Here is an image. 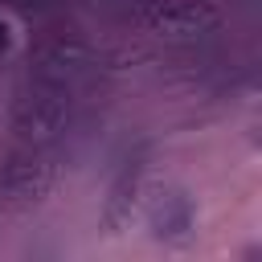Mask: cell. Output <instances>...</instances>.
Returning <instances> with one entry per match:
<instances>
[{"label":"cell","instance_id":"cell-1","mask_svg":"<svg viewBox=\"0 0 262 262\" xmlns=\"http://www.w3.org/2000/svg\"><path fill=\"white\" fill-rule=\"evenodd\" d=\"M123 20L164 45L192 49V45H205L221 33L225 12L213 0H135L123 12Z\"/></svg>","mask_w":262,"mask_h":262},{"label":"cell","instance_id":"cell-2","mask_svg":"<svg viewBox=\"0 0 262 262\" xmlns=\"http://www.w3.org/2000/svg\"><path fill=\"white\" fill-rule=\"evenodd\" d=\"M74 119V102H70V86H53V82H29L12 94L8 106V131L16 143L25 147H53Z\"/></svg>","mask_w":262,"mask_h":262},{"label":"cell","instance_id":"cell-3","mask_svg":"<svg viewBox=\"0 0 262 262\" xmlns=\"http://www.w3.org/2000/svg\"><path fill=\"white\" fill-rule=\"evenodd\" d=\"M61 180V164L49 147H25L16 143L4 160H0V201L4 205H16V209H29V205H41L53 196Z\"/></svg>","mask_w":262,"mask_h":262},{"label":"cell","instance_id":"cell-4","mask_svg":"<svg viewBox=\"0 0 262 262\" xmlns=\"http://www.w3.org/2000/svg\"><path fill=\"white\" fill-rule=\"evenodd\" d=\"M98 70V49L74 33H53L41 37L29 53V74L37 82H53V86H74L82 78H90Z\"/></svg>","mask_w":262,"mask_h":262},{"label":"cell","instance_id":"cell-5","mask_svg":"<svg viewBox=\"0 0 262 262\" xmlns=\"http://www.w3.org/2000/svg\"><path fill=\"white\" fill-rule=\"evenodd\" d=\"M143 180H147V143L127 151L123 164L111 176V188H106V201H102V225L111 233H123L131 225V217L143 201Z\"/></svg>","mask_w":262,"mask_h":262},{"label":"cell","instance_id":"cell-6","mask_svg":"<svg viewBox=\"0 0 262 262\" xmlns=\"http://www.w3.org/2000/svg\"><path fill=\"white\" fill-rule=\"evenodd\" d=\"M192 229H196V205H192V196L184 188H168V192H160L151 201V209H147V233L156 242L180 246V242L192 237Z\"/></svg>","mask_w":262,"mask_h":262},{"label":"cell","instance_id":"cell-7","mask_svg":"<svg viewBox=\"0 0 262 262\" xmlns=\"http://www.w3.org/2000/svg\"><path fill=\"white\" fill-rule=\"evenodd\" d=\"M12 45H16V25H12L8 16H0V57H8Z\"/></svg>","mask_w":262,"mask_h":262},{"label":"cell","instance_id":"cell-8","mask_svg":"<svg viewBox=\"0 0 262 262\" xmlns=\"http://www.w3.org/2000/svg\"><path fill=\"white\" fill-rule=\"evenodd\" d=\"M86 4H90V8H98V12H119V16H123L135 0H86Z\"/></svg>","mask_w":262,"mask_h":262},{"label":"cell","instance_id":"cell-9","mask_svg":"<svg viewBox=\"0 0 262 262\" xmlns=\"http://www.w3.org/2000/svg\"><path fill=\"white\" fill-rule=\"evenodd\" d=\"M4 4H12V8H20V12H45L53 0H4Z\"/></svg>","mask_w":262,"mask_h":262}]
</instances>
